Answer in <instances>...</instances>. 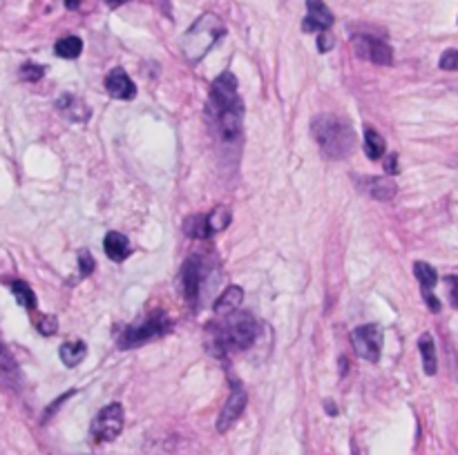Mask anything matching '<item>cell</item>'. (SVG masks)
Instances as JSON below:
<instances>
[{
	"mask_svg": "<svg viewBox=\"0 0 458 455\" xmlns=\"http://www.w3.org/2000/svg\"><path fill=\"white\" fill-rule=\"evenodd\" d=\"M206 114L215 132L222 141L231 143L242 136L244 130V105L237 94V78L231 72L219 74L213 80L211 96L206 103Z\"/></svg>",
	"mask_w": 458,
	"mask_h": 455,
	"instance_id": "cell-1",
	"label": "cell"
},
{
	"mask_svg": "<svg viewBox=\"0 0 458 455\" xmlns=\"http://www.w3.org/2000/svg\"><path fill=\"white\" fill-rule=\"evenodd\" d=\"M311 134L328 159H346L355 148V132L344 118L322 114L313 118Z\"/></svg>",
	"mask_w": 458,
	"mask_h": 455,
	"instance_id": "cell-2",
	"label": "cell"
},
{
	"mask_svg": "<svg viewBox=\"0 0 458 455\" xmlns=\"http://www.w3.org/2000/svg\"><path fill=\"white\" fill-rule=\"evenodd\" d=\"M224 34H226V27L222 20H219V16L215 14L199 16L195 20V25L188 29L182 38V49L186 58L191 60V63H199Z\"/></svg>",
	"mask_w": 458,
	"mask_h": 455,
	"instance_id": "cell-3",
	"label": "cell"
},
{
	"mask_svg": "<svg viewBox=\"0 0 458 455\" xmlns=\"http://www.w3.org/2000/svg\"><path fill=\"white\" fill-rule=\"evenodd\" d=\"M226 326L219 335V344L222 348H251L257 337V321L248 312H240V315H228Z\"/></svg>",
	"mask_w": 458,
	"mask_h": 455,
	"instance_id": "cell-4",
	"label": "cell"
},
{
	"mask_svg": "<svg viewBox=\"0 0 458 455\" xmlns=\"http://www.w3.org/2000/svg\"><path fill=\"white\" fill-rule=\"evenodd\" d=\"M170 330V319H168L164 312H155L141 323H134V326H127L125 332L118 339V346L121 348H132V346H141L146 341H152L157 337L166 335Z\"/></svg>",
	"mask_w": 458,
	"mask_h": 455,
	"instance_id": "cell-5",
	"label": "cell"
},
{
	"mask_svg": "<svg viewBox=\"0 0 458 455\" xmlns=\"http://www.w3.org/2000/svg\"><path fill=\"white\" fill-rule=\"evenodd\" d=\"M123 431V407L121 404H109L92 422V438L94 442H112Z\"/></svg>",
	"mask_w": 458,
	"mask_h": 455,
	"instance_id": "cell-6",
	"label": "cell"
},
{
	"mask_svg": "<svg viewBox=\"0 0 458 455\" xmlns=\"http://www.w3.org/2000/svg\"><path fill=\"white\" fill-rule=\"evenodd\" d=\"M351 344L355 353L367 362H378L382 353V330L376 323H364L351 332Z\"/></svg>",
	"mask_w": 458,
	"mask_h": 455,
	"instance_id": "cell-7",
	"label": "cell"
},
{
	"mask_svg": "<svg viewBox=\"0 0 458 455\" xmlns=\"http://www.w3.org/2000/svg\"><path fill=\"white\" fill-rule=\"evenodd\" d=\"M351 43H353L355 54L364 60H369V63H376V65H391L394 63L391 47L380 38L369 36V34H355L351 38Z\"/></svg>",
	"mask_w": 458,
	"mask_h": 455,
	"instance_id": "cell-8",
	"label": "cell"
},
{
	"mask_svg": "<svg viewBox=\"0 0 458 455\" xmlns=\"http://www.w3.org/2000/svg\"><path fill=\"white\" fill-rule=\"evenodd\" d=\"M246 402H248V398H246L244 386H242L240 382H233L231 395H228L224 409H222V413H219V418H217V431L219 433H226L237 420L242 418V413L246 409Z\"/></svg>",
	"mask_w": 458,
	"mask_h": 455,
	"instance_id": "cell-9",
	"label": "cell"
},
{
	"mask_svg": "<svg viewBox=\"0 0 458 455\" xmlns=\"http://www.w3.org/2000/svg\"><path fill=\"white\" fill-rule=\"evenodd\" d=\"M333 25L331 9L324 5V0H306V18L302 23L304 32H328Z\"/></svg>",
	"mask_w": 458,
	"mask_h": 455,
	"instance_id": "cell-10",
	"label": "cell"
},
{
	"mask_svg": "<svg viewBox=\"0 0 458 455\" xmlns=\"http://www.w3.org/2000/svg\"><path fill=\"white\" fill-rule=\"evenodd\" d=\"M105 89L112 98H121V100H130L136 96V87L132 83V78L127 76V72L121 67H114L112 72L105 76Z\"/></svg>",
	"mask_w": 458,
	"mask_h": 455,
	"instance_id": "cell-11",
	"label": "cell"
},
{
	"mask_svg": "<svg viewBox=\"0 0 458 455\" xmlns=\"http://www.w3.org/2000/svg\"><path fill=\"white\" fill-rule=\"evenodd\" d=\"M414 275L418 277V281H421V286H423V297L427 301V306H430L432 312H438L441 310V303H438L436 295L432 292L438 284V272L434 270V266L425 264V261H418L414 266Z\"/></svg>",
	"mask_w": 458,
	"mask_h": 455,
	"instance_id": "cell-12",
	"label": "cell"
},
{
	"mask_svg": "<svg viewBox=\"0 0 458 455\" xmlns=\"http://www.w3.org/2000/svg\"><path fill=\"white\" fill-rule=\"evenodd\" d=\"M360 188L373 199L380 201H391L396 197V181L391 177H364L360 179Z\"/></svg>",
	"mask_w": 458,
	"mask_h": 455,
	"instance_id": "cell-13",
	"label": "cell"
},
{
	"mask_svg": "<svg viewBox=\"0 0 458 455\" xmlns=\"http://www.w3.org/2000/svg\"><path fill=\"white\" fill-rule=\"evenodd\" d=\"M199 286H202V259L193 257L186 261V268H184V292L191 306L199 297Z\"/></svg>",
	"mask_w": 458,
	"mask_h": 455,
	"instance_id": "cell-14",
	"label": "cell"
},
{
	"mask_svg": "<svg viewBox=\"0 0 458 455\" xmlns=\"http://www.w3.org/2000/svg\"><path fill=\"white\" fill-rule=\"evenodd\" d=\"M18 380H21L18 364H16L12 353H9V348L0 341V384H3V386H9V389H16Z\"/></svg>",
	"mask_w": 458,
	"mask_h": 455,
	"instance_id": "cell-15",
	"label": "cell"
},
{
	"mask_svg": "<svg viewBox=\"0 0 458 455\" xmlns=\"http://www.w3.org/2000/svg\"><path fill=\"white\" fill-rule=\"evenodd\" d=\"M56 107L61 109V114L67 116L69 121H74V123H85L89 118V107L83 103L81 98H76L72 94H63L61 98L56 100Z\"/></svg>",
	"mask_w": 458,
	"mask_h": 455,
	"instance_id": "cell-16",
	"label": "cell"
},
{
	"mask_svg": "<svg viewBox=\"0 0 458 455\" xmlns=\"http://www.w3.org/2000/svg\"><path fill=\"white\" fill-rule=\"evenodd\" d=\"M242 301H244V290L240 286H228L215 301V312L222 317H228L240 308Z\"/></svg>",
	"mask_w": 458,
	"mask_h": 455,
	"instance_id": "cell-17",
	"label": "cell"
},
{
	"mask_svg": "<svg viewBox=\"0 0 458 455\" xmlns=\"http://www.w3.org/2000/svg\"><path fill=\"white\" fill-rule=\"evenodd\" d=\"M103 248H105V255L112 261H123L130 255V241H127V237L121 235V232H107Z\"/></svg>",
	"mask_w": 458,
	"mask_h": 455,
	"instance_id": "cell-18",
	"label": "cell"
},
{
	"mask_svg": "<svg viewBox=\"0 0 458 455\" xmlns=\"http://www.w3.org/2000/svg\"><path fill=\"white\" fill-rule=\"evenodd\" d=\"M418 346H421V357H423V368L427 375H436L438 371V357H436V346H434V337L430 332H423L421 339H418Z\"/></svg>",
	"mask_w": 458,
	"mask_h": 455,
	"instance_id": "cell-19",
	"label": "cell"
},
{
	"mask_svg": "<svg viewBox=\"0 0 458 455\" xmlns=\"http://www.w3.org/2000/svg\"><path fill=\"white\" fill-rule=\"evenodd\" d=\"M58 353H61V362L65 364V366L74 368V366H78V364L85 359L87 346H85V341H65Z\"/></svg>",
	"mask_w": 458,
	"mask_h": 455,
	"instance_id": "cell-20",
	"label": "cell"
},
{
	"mask_svg": "<svg viewBox=\"0 0 458 455\" xmlns=\"http://www.w3.org/2000/svg\"><path fill=\"white\" fill-rule=\"evenodd\" d=\"M206 226H208V232H222L231 226V210L226 206H217L213 212H208L206 215Z\"/></svg>",
	"mask_w": 458,
	"mask_h": 455,
	"instance_id": "cell-21",
	"label": "cell"
},
{
	"mask_svg": "<svg viewBox=\"0 0 458 455\" xmlns=\"http://www.w3.org/2000/svg\"><path fill=\"white\" fill-rule=\"evenodd\" d=\"M54 52L61 58H78L83 52V40L78 36H65L56 43Z\"/></svg>",
	"mask_w": 458,
	"mask_h": 455,
	"instance_id": "cell-22",
	"label": "cell"
},
{
	"mask_svg": "<svg viewBox=\"0 0 458 455\" xmlns=\"http://www.w3.org/2000/svg\"><path fill=\"white\" fill-rule=\"evenodd\" d=\"M364 152L371 161H378L385 154V139L371 127L364 130Z\"/></svg>",
	"mask_w": 458,
	"mask_h": 455,
	"instance_id": "cell-23",
	"label": "cell"
},
{
	"mask_svg": "<svg viewBox=\"0 0 458 455\" xmlns=\"http://www.w3.org/2000/svg\"><path fill=\"white\" fill-rule=\"evenodd\" d=\"M184 230H186V235L193 237V239H206V237H211V232H208V226H206V215H193V217H188L186 224H184Z\"/></svg>",
	"mask_w": 458,
	"mask_h": 455,
	"instance_id": "cell-24",
	"label": "cell"
},
{
	"mask_svg": "<svg viewBox=\"0 0 458 455\" xmlns=\"http://www.w3.org/2000/svg\"><path fill=\"white\" fill-rule=\"evenodd\" d=\"M9 286H12V292L16 295V299H18L21 306H25L27 310L36 308V295H34V290L25 284V281H12Z\"/></svg>",
	"mask_w": 458,
	"mask_h": 455,
	"instance_id": "cell-25",
	"label": "cell"
},
{
	"mask_svg": "<svg viewBox=\"0 0 458 455\" xmlns=\"http://www.w3.org/2000/svg\"><path fill=\"white\" fill-rule=\"evenodd\" d=\"M45 76V69L36 63H25L21 67V78L23 80H29V83H36V80H41Z\"/></svg>",
	"mask_w": 458,
	"mask_h": 455,
	"instance_id": "cell-26",
	"label": "cell"
},
{
	"mask_svg": "<svg viewBox=\"0 0 458 455\" xmlns=\"http://www.w3.org/2000/svg\"><path fill=\"white\" fill-rule=\"evenodd\" d=\"M36 328H38V332L41 335H45V337H49V335H54V332L58 330V321H56V317H52V315H45V317H41V319H36Z\"/></svg>",
	"mask_w": 458,
	"mask_h": 455,
	"instance_id": "cell-27",
	"label": "cell"
},
{
	"mask_svg": "<svg viewBox=\"0 0 458 455\" xmlns=\"http://www.w3.org/2000/svg\"><path fill=\"white\" fill-rule=\"evenodd\" d=\"M441 69H445V72H454V69L458 67V52L456 49H447V52L441 56Z\"/></svg>",
	"mask_w": 458,
	"mask_h": 455,
	"instance_id": "cell-28",
	"label": "cell"
},
{
	"mask_svg": "<svg viewBox=\"0 0 458 455\" xmlns=\"http://www.w3.org/2000/svg\"><path fill=\"white\" fill-rule=\"evenodd\" d=\"M78 266H81V275H83V277L92 275V270H94V259H92V255H89L87 250L78 255Z\"/></svg>",
	"mask_w": 458,
	"mask_h": 455,
	"instance_id": "cell-29",
	"label": "cell"
},
{
	"mask_svg": "<svg viewBox=\"0 0 458 455\" xmlns=\"http://www.w3.org/2000/svg\"><path fill=\"white\" fill-rule=\"evenodd\" d=\"M335 45V38L328 34V32H322V34H317V49L320 52H328Z\"/></svg>",
	"mask_w": 458,
	"mask_h": 455,
	"instance_id": "cell-30",
	"label": "cell"
},
{
	"mask_svg": "<svg viewBox=\"0 0 458 455\" xmlns=\"http://www.w3.org/2000/svg\"><path fill=\"white\" fill-rule=\"evenodd\" d=\"M445 281H447V288H450V301H452V306H456V303H458V295H456V277L450 275Z\"/></svg>",
	"mask_w": 458,
	"mask_h": 455,
	"instance_id": "cell-31",
	"label": "cell"
},
{
	"mask_svg": "<svg viewBox=\"0 0 458 455\" xmlns=\"http://www.w3.org/2000/svg\"><path fill=\"white\" fill-rule=\"evenodd\" d=\"M385 170L389 172V177H394L398 172V154H389L385 161Z\"/></svg>",
	"mask_w": 458,
	"mask_h": 455,
	"instance_id": "cell-32",
	"label": "cell"
},
{
	"mask_svg": "<svg viewBox=\"0 0 458 455\" xmlns=\"http://www.w3.org/2000/svg\"><path fill=\"white\" fill-rule=\"evenodd\" d=\"M78 5H81V0H65L67 9H78Z\"/></svg>",
	"mask_w": 458,
	"mask_h": 455,
	"instance_id": "cell-33",
	"label": "cell"
},
{
	"mask_svg": "<svg viewBox=\"0 0 458 455\" xmlns=\"http://www.w3.org/2000/svg\"><path fill=\"white\" fill-rule=\"evenodd\" d=\"M105 3H107L109 7H118V5H123V3H127V0H105Z\"/></svg>",
	"mask_w": 458,
	"mask_h": 455,
	"instance_id": "cell-34",
	"label": "cell"
}]
</instances>
